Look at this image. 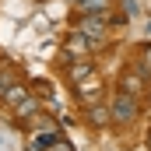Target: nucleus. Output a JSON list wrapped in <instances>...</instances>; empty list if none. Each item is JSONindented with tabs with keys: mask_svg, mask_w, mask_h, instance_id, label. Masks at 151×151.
<instances>
[{
	"mask_svg": "<svg viewBox=\"0 0 151 151\" xmlns=\"http://www.w3.org/2000/svg\"><path fill=\"white\" fill-rule=\"evenodd\" d=\"M137 113H141L137 99H134V95H127V91L119 88V91L113 95V102H109V119L119 123V127H127V123H134V119H137Z\"/></svg>",
	"mask_w": 151,
	"mask_h": 151,
	"instance_id": "1",
	"label": "nucleus"
},
{
	"mask_svg": "<svg viewBox=\"0 0 151 151\" xmlns=\"http://www.w3.org/2000/svg\"><path fill=\"white\" fill-rule=\"evenodd\" d=\"M74 28L88 39V42H91V49H95V46H102V42H106V32H109L106 18H99V14H81Z\"/></svg>",
	"mask_w": 151,
	"mask_h": 151,
	"instance_id": "2",
	"label": "nucleus"
},
{
	"mask_svg": "<svg viewBox=\"0 0 151 151\" xmlns=\"http://www.w3.org/2000/svg\"><path fill=\"white\" fill-rule=\"evenodd\" d=\"M74 95L77 102L88 109V106H95V102H102V81H95V74L88 77V81H81V84H74Z\"/></svg>",
	"mask_w": 151,
	"mask_h": 151,
	"instance_id": "3",
	"label": "nucleus"
},
{
	"mask_svg": "<svg viewBox=\"0 0 151 151\" xmlns=\"http://www.w3.org/2000/svg\"><path fill=\"white\" fill-rule=\"evenodd\" d=\"M119 88H123L127 95L141 99V95H144V88H148V74H144L141 67H134V70H123V77H119Z\"/></svg>",
	"mask_w": 151,
	"mask_h": 151,
	"instance_id": "4",
	"label": "nucleus"
},
{
	"mask_svg": "<svg viewBox=\"0 0 151 151\" xmlns=\"http://www.w3.org/2000/svg\"><path fill=\"white\" fill-rule=\"evenodd\" d=\"M63 49H67V56H70V60H81V56H88V53H91V42L74 28L70 35L63 39Z\"/></svg>",
	"mask_w": 151,
	"mask_h": 151,
	"instance_id": "5",
	"label": "nucleus"
},
{
	"mask_svg": "<svg viewBox=\"0 0 151 151\" xmlns=\"http://www.w3.org/2000/svg\"><path fill=\"white\" fill-rule=\"evenodd\" d=\"M42 113V99H35V95H25L18 106H14V119L18 123H28L32 116H39Z\"/></svg>",
	"mask_w": 151,
	"mask_h": 151,
	"instance_id": "6",
	"label": "nucleus"
},
{
	"mask_svg": "<svg viewBox=\"0 0 151 151\" xmlns=\"http://www.w3.org/2000/svg\"><path fill=\"white\" fill-rule=\"evenodd\" d=\"M91 74H95V63H91V60H84V56L74 60V63L67 67V81H70V84H81V81H88Z\"/></svg>",
	"mask_w": 151,
	"mask_h": 151,
	"instance_id": "7",
	"label": "nucleus"
},
{
	"mask_svg": "<svg viewBox=\"0 0 151 151\" xmlns=\"http://www.w3.org/2000/svg\"><path fill=\"white\" fill-rule=\"evenodd\" d=\"M56 137H60V130H39V134H32V141H28V151H46V148H53Z\"/></svg>",
	"mask_w": 151,
	"mask_h": 151,
	"instance_id": "8",
	"label": "nucleus"
},
{
	"mask_svg": "<svg viewBox=\"0 0 151 151\" xmlns=\"http://www.w3.org/2000/svg\"><path fill=\"white\" fill-rule=\"evenodd\" d=\"M88 123H91V127H99V130H102V127H109V123H113V119H109V106H102V102L88 106Z\"/></svg>",
	"mask_w": 151,
	"mask_h": 151,
	"instance_id": "9",
	"label": "nucleus"
},
{
	"mask_svg": "<svg viewBox=\"0 0 151 151\" xmlns=\"http://www.w3.org/2000/svg\"><path fill=\"white\" fill-rule=\"evenodd\" d=\"M25 95H28V88H25V84H18V81H14V84H11V88H7V91H4V95H0V106H7V109H14V106H18V102H21V99H25Z\"/></svg>",
	"mask_w": 151,
	"mask_h": 151,
	"instance_id": "10",
	"label": "nucleus"
},
{
	"mask_svg": "<svg viewBox=\"0 0 151 151\" xmlns=\"http://www.w3.org/2000/svg\"><path fill=\"white\" fill-rule=\"evenodd\" d=\"M77 7H81V14H102L109 7V0H77Z\"/></svg>",
	"mask_w": 151,
	"mask_h": 151,
	"instance_id": "11",
	"label": "nucleus"
},
{
	"mask_svg": "<svg viewBox=\"0 0 151 151\" xmlns=\"http://www.w3.org/2000/svg\"><path fill=\"white\" fill-rule=\"evenodd\" d=\"M137 67L151 77V46H144V49H141V63H137Z\"/></svg>",
	"mask_w": 151,
	"mask_h": 151,
	"instance_id": "12",
	"label": "nucleus"
},
{
	"mask_svg": "<svg viewBox=\"0 0 151 151\" xmlns=\"http://www.w3.org/2000/svg\"><path fill=\"white\" fill-rule=\"evenodd\" d=\"M11 84H14V74H11V70H0V95H4Z\"/></svg>",
	"mask_w": 151,
	"mask_h": 151,
	"instance_id": "13",
	"label": "nucleus"
},
{
	"mask_svg": "<svg viewBox=\"0 0 151 151\" xmlns=\"http://www.w3.org/2000/svg\"><path fill=\"white\" fill-rule=\"evenodd\" d=\"M148 35H151V21H148Z\"/></svg>",
	"mask_w": 151,
	"mask_h": 151,
	"instance_id": "14",
	"label": "nucleus"
},
{
	"mask_svg": "<svg viewBox=\"0 0 151 151\" xmlns=\"http://www.w3.org/2000/svg\"><path fill=\"white\" fill-rule=\"evenodd\" d=\"M46 151H56V148H46Z\"/></svg>",
	"mask_w": 151,
	"mask_h": 151,
	"instance_id": "15",
	"label": "nucleus"
},
{
	"mask_svg": "<svg viewBox=\"0 0 151 151\" xmlns=\"http://www.w3.org/2000/svg\"><path fill=\"white\" fill-rule=\"evenodd\" d=\"M148 144H151V137H148Z\"/></svg>",
	"mask_w": 151,
	"mask_h": 151,
	"instance_id": "16",
	"label": "nucleus"
}]
</instances>
